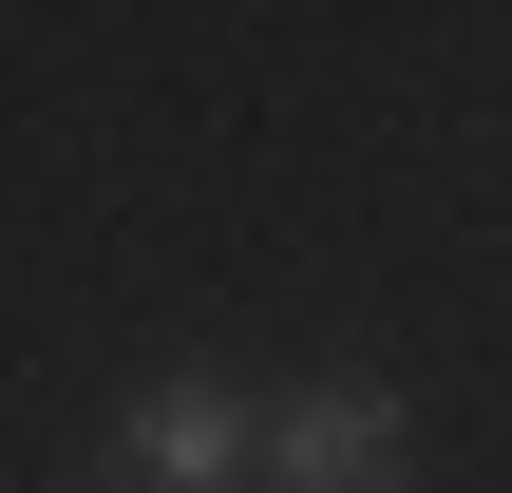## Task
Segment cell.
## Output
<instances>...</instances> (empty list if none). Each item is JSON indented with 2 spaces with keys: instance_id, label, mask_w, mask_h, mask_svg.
<instances>
[{
  "instance_id": "6da1fadb",
  "label": "cell",
  "mask_w": 512,
  "mask_h": 493,
  "mask_svg": "<svg viewBox=\"0 0 512 493\" xmlns=\"http://www.w3.org/2000/svg\"><path fill=\"white\" fill-rule=\"evenodd\" d=\"M399 456H418V418H399L380 380H304V399L266 418V475L285 493H399Z\"/></svg>"
},
{
  "instance_id": "7a4b0ae2",
  "label": "cell",
  "mask_w": 512,
  "mask_h": 493,
  "mask_svg": "<svg viewBox=\"0 0 512 493\" xmlns=\"http://www.w3.org/2000/svg\"><path fill=\"white\" fill-rule=\"evenodd\" d=\"M133 475L152 493H228L247 475V399H228V380H152V399H133Z\"/></svg>"
}]
</instances>
